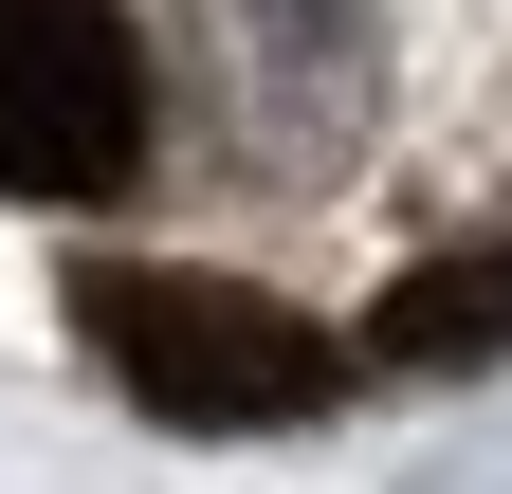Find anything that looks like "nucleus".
I'll use <instances>...</instances> for the list:
<instances>
[{
	"label": "nucleus",
	"mask_w": 512,
	"mask_h": 494,
	"mask_svg": "<svg viewBox=\"0 0 512 494\" xmlns=\"http://www.w3.org/2000/svg\"><path fill=\"white\" fill-rule=\"evenodd\" d=\"M74 312H92V348L128 366L147 421H311L348 385V348L293 330L275 293H238V275H74Z\"/></svg>",
	"instance_id": "obj_1"
},
{
	"label": "nucleus",
	"mask_w": 512,
	"mask_h": 494,
	"mask_svg": "<svg viewBox=\"0 0 512 494\" xmlns=\"http://www.w3.org/2000/svg\"><path fill=\"white\" fill-rule=\"evenodd\" d=\"M476 348H512V238H494V257L403 275V293L366 312V366H476Z\"/></svg>",
	"instance_id": "obj_4"
},
{
	"label": "nucleus",
	"mask_w": 512,
	"mask_h": 494,
	"mask_svg": "<svg viewBox=\"0 0 512 494\" xmlns=\"http://www.w3.org/2000/svg\"><path fill=\"white\" fill-rule=\"evenodd\" d=\"M183 19H202V74H220L256 165H348L366 92H384V19L366 0H183Z\"/></svg>",
	"instance_id": "obj_3"
},
{
	"label": "nucleus",
	"mask_w": 512,
	"mask_h": 494,
	"mask_svg": "<svg viewBox=\"0 0 512 494\" xmlns=\"http://www.w3.org/2000/svg\"><path fill=\"white\" fill-rule=\"evenodd\" d=\"M147 165V74L110 0H0V183L19 202H110Z\"/></svg>",
	"instance_id": "obj_2"
}]
</instances>
